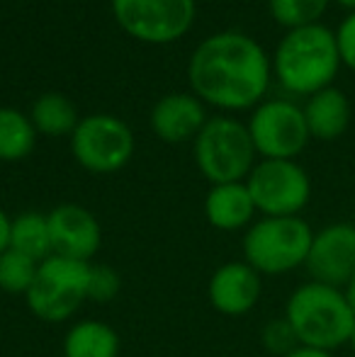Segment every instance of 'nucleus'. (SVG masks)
Here are the masks:
<instances>
[{"instance_id": "nucleus-24", "label": "nucleus", "mask_w": 355, "mask_h": 357, "mask_svg": "<svg viewBox=\"0 0 355 357\" xmlns=\"http://www.w3.org/2000/svg\"><path fill=\"white\" fill-rule=\"evenodd\" d=\"M263 345L270 350L273 355L285 357L287 353H292L294 348H299L297 338H294V331L289 328L287 319H275L263 328Z\"/></svg>"}, {"instance_id": "nucleus-22", "label": "nucleus", "mask_w": 355, "mask_h": 357, "mask_svg": "<svg viewBox=\"0 0 355 357\" xmlns=\"http://www.w3.org/2000/svg\"><path fill=\"white\" fill-rule=\"evenodd\" d=\"M268 5L275 22L287 29H297L319 24L328 0H268Z\"/></svg>"}, {"instance_id": "nucleus-26", "label": "nucleus", "mask_w": 355, "mask_h": 357, "mask_svg": "<svg viewBox=\"0 0 355 357\" xmlns=\"http://www.w3.org/2000/svg\"><path fill=\"white\" fill-rule=\"evenodd\" d=\"M10 224H13V219L0 207V253L10 248Z\"/></svg>"}, {"instance_id": "nucleus-28", "label": "nucleus", "mask_w": 355, "mask_h": 357, "mask_svg": "<svg viewBox=\"0 0 355 357\" xmlns=\"http://www.w3.org/2000/svg\"><path fill=\"white\" fill-rule=\"evenodd\" d=\"M343 291H346L348 301H351V306H353V311H355V273L351 275V280L346 282V287H343Z\"/></svg>"}, {"instance_id": "nucleus-15", "label": "nucleus", "mask_w": 355, "mask_h": 357, "mask_svg": "<svg viewBox=\"0 0 355 357\" xmlns=\"http://www.w3.org/2000/svg\"><path fill=\"white\" fill-rule=\"evenodd\" d=\"M204 216L219 231L248 229L256 216V204H253L246 183L212 185V190L204 197Z\"/></svg>"}, {"instance_id": "nucleus-7", "label": "nucleus", "mask_w": 355, "mask_h": 357, "mask_svg": "<svg viewBox=\"0 0 355 357\" xmlns=\"http://www.w3.org/2000/svg\"><path fill=\"white\" fill-rule=\"evenodd\" d=\"M246 188L263 216H299L312 197V180L294 160L263 158L253 165Z\"/></svg>"}, {"instance_id": "nucleus-14", "label": "nucleus", "mask_w": 355, "mask_h": 357, "mask_svg": "<svg viewBox=\"0 0 355 357\" xmlns=\"http://www.w3.org/2000/svg\"><path fill=\"white\" fill-rule=\"evenodd\" d=\"M207 124L204 119V107L192 95H166L158 100L151 112V127L158 139L168 144H180L195 139L202 127Z\"/></svg>"}, {"instance_id": "nucleus-12", "label": "nucleus", "mask_w": 355, "mask_h": 357, "mask_svg": "<svg viewBox=\"0 0 355 357\" xmlns=\"http://www.w3.org/2000/svg\"><path fill=\"white\" fill-rule=\"evenodd\" d=\"M54 255L93 263L103 245V229L93 212L81 204H59L47 214Z\"/></svg>"}, {"instance_id": "nucleus-2", "label": "nucleus", "mask_w": 355, "mask_h": 357, "mask_svg": "<svg viewBox=\"0 0 355 357\" xmlns=\"http://www.w3.org/2000/svg\"><path fill=\"white\" fill-rule=\"evenodd\" d=\"M285 319L299 345L333 353L348 345L355 326V311L341 287L309 280L289 294Z\"/></svg>"}, {"instance_id": "nucleus-4", "label": "nucleus", "mask_w": 355, "mask_h": 357, "mask_svg": "<svg viewBox=\"0 0 355 357\" xmlns=\"http://www.w3.org/2000/svg\"><path fill=\"white\" fill-rule=\"evenodd\" d=\"M314 231L299 216H263L243 234V260L258 275H285L304 268Z\"/></svg>"}, {"instance_id": "nucleus-3", "label": "nucleus", "mask_w": 355, "mask_h": 357, "mask_svg": "<svg viewBox=\"0 0 355 357\" xmlns=\"http://www.w3.org/2000/svg\"><path fill=\"white\" fill-rule=\"evenodd\" d=\"M275 73L285 90L297 95H309L331 88L341 68L336 32L324 24L289 29L275 52Z\"/></svg>"}, {"instance_id": "nucleus-5", "label": "nucleus", "mask_w": 355, "mask_h": 357, "mask_svg": "<svg viewBox=\"0 0 355 357\" xmlns=\"http://www.w3.org/2000/svg\"><path fill=\"white\" fill-rule=\"evenodd\" d=\"M90 268L93 263L49 255L37 268L29 291L27 309L44 324H63L88 301Z\"/></svg>"}, {"instance_id": "nucleus-20", "label": "nucleus", "mask_w": 355, "mask_h": 357, "mask_svg": "<svg viewBox=\"0 0 355 357\" xmlns=\"http://www.w3.org/2000/svg\"><path fill=\"white\" fill-rule=\"evenodd\" d=\"M37 129L32 119L10 107H0V160H22L32 153Z\"/></svg>"}, {"instance_id": "nucleus-6", "label": "nucleus", "mask_w": 355, "mask_h": 357, "mask_svg": "<svg viewBox=\"0 0 355 357\" xmlns=\"http://www.w3.org/2000/svg\"><path fill=\"white\" fill-rule=\"evenodd\" d=\"M256 146L248 127L232 117H214L195 137V160L212 185L241 183L253 170Z\"/></svg>"}, {"instance_id": "nucleus-16", "label": "nucleus", "mask_w": 355, "mask_h": 357, "mask_svg": "<svg viewBox=\"0 0 355 357\" xmlns=\"http://www.w3.org/2000/svg\"><path fill=\"white\" fill-rule=\"evenodd\" d=\"M304 119L309 137L319 142H333L351 124V102L338 88H324L304 105Z\"/></svg>"}, {"instance_id": "nucleus-1", "label": "nucleus", "mask_w": 355, "mask_h": 357, "mask_svg": "<svg viewBox=\"0 0 355 357\" xmlns=\"http://www.w3.org/2000/svg\"><path fill=\"white\" fill-rule=\"evenodd\" d=\"M192 90L222 109H246L266 95L270 61L258 42L241 32H219L195 49L188 66Z\"/></svg>"}, {"instance_id": "nucleus-19", "label": "nucleus", "mask_w": 355, "mask_h": 357, "mask_svg": "<svg viewBox=\"0 0 355 357\" xmlns=\"http://www.w3.org/2000/svg\"><path fill=\"white\" fill-rule=\"evenodd\" d=\"M32 124L47 137H66L78 127L76 105L59 93H47L32 105Z\"/></svg>"}, {"instance_id": "nucleus-11", "label": "nucleus", "mask_w": 355, "mask_h": 357, "mask_svg": "<svg viewBox=\"0 0 355 357\" xmlns=\"http://www.w3.org/2000/svg\"><path fill=\"white\" fill-rule=\"evenodd\" d=\"M304 268L312 282L343 289L355 273V224L336 221V224L324 226L322 231H314Z\"/></svg>"}, {"instance_id": "nucleus-8", "label": "nucleus", "mask_w": 355, "mask_h": 357, "mask_svg": "<svg viewBox=\"0 0 355 357\" xmlns=\"http://www.w3.org/2000/svg\"><path fill=\"white\" fill-rule=\"evenodd\" d=\"M71 151L90 173L107 175L122 170L134 155V134L122 119L90 114L71 134Z\"/></svg>"}, {"instance_id": "nucleus-21", "label": "nucleus", "mask_w": 355, "mask_h": 357, "mask_svg": "<svg viewBox=\"0 0 355 357\" xmlns=\"http://www.w3.org/2000/svg\"><path fill=\"white\" fill-rule=\"evenodd\" d=\"M39 263L17 250L8 248L0 253V289L8 294H27L37 278Z\"/></svg>"}, {"instance_id": "nucleus-17", "label": "nucleus", "mask_w": 355, "mask_h": 357, "mask_svg": "<svg viewBox=\"0 0 355 357\" xmlns=\"http://www.w3.org/2000/svg\"><path fill=\"white\" fill-rule=\"evenodd\" d=\"M63 357H119L117 331L105 321H78L63 338Z\"/></svg>"}, {"instance_id": "nucleus-29", "label": "nucleus", "mask_w": 355, "mask_h": 357, "mask_svg": "<svg viewBox=\"0 0 355 357\" xmlns=\"http://www.w3.org/2000/svg\"><path fill=\"white\" fill-rule=\"evenodd\" d=\"M333 3L343 5V8H348L351 13H355V0H333Z\"/></svg>"}, {"instance_id": "nucleus-9", "label": "nucleus", "mask_w": 355, "mask_h": 357, "mask_svg": "<svg viewBox=\"0 0 355 357\" xmlns=\"http://www.w3.org/2000/svg\"><path fill=\"white\" fill-rule=\"evenodd\" d=\"M112 13L129 37L168 44L192 27L195 0H112Z\"/></svg>"}, {"instance_id": "nucleus-13", "label": "nucleus", "mask_w": 355, "mask_h": 357, "mask_svg": "<svg viewBox=\"0 0 355 357\" xmlns=\"http://www.w3.org/2000/svg\"><path fill=\"white\" fill-rule=\"evenodd\" d=\"M263 294V278L246 263L232 260L219 265L207 284L209 304L224 316H243L256 309Z\"/></svg>"}, {"instance_id": "nucleus-25", "label": "nucleus", "mask_w": 355, "mask_h": 357, "mask_svg": "<svg viewBox=\"0 0 355 357\" xmlns=\"http://www.w3.org/2000/svg\"><path fill=\"white\" fill-rule=\"evenodd\" d=\"M338 54H341V63H346L351 71H355V13L348 15L341 22L336 32Z\"/></svg>"}, {"instance_id": "nucleus-23", "label": "nucleus", "mask_w": 355, "mask_h": 357, "mask_svg": "<svg viewBox=\"0 0 355 357\" xmlns=\"http://www.w3.org/2000/svg\"><path fill=\"white\" fill-rule=\"evenodd\" d=\"M119 294V275L109 265H93L90 268V287L88 301L107 304Z\"/></svg>"}, {"instance_id": "nucleus-27", "label": "nucleus", "mask_w": 355, "mask_h": 357, "mask_svg": "<svg viewBox=\"0 0 355 357\" xmlns=\"http://www.w3.org/2000/svg\"><path fill=\"white\" fill-rule=\"evenodd\" d=\"M285 357H333V353H326V350H317V348H304V345H299V348H294L292 353H287Z\"/></svg>"}, {"instance_id": "nucleus-18", "label": "nucleus", "mask_w": 355, "mask_h": 357, "mask_svg": "<svg viewBox=\"0 0 355 357\" xmlns=\"http://www.w3.org/2000/svg\"><path fill=\"white\" fill-rule=\"evenodd\" d=\"M10 248L37 260V263H42L49 255H54L52 231H49L47 214L22 212L15 216L13 224H10Z\"/></svg>"}, {"instance_id": "nucleus-10", "label": "nucleus", "mask_w": 355, "mask_h": 357, "mask_svg": "<svg viewBox=\"0 0 355 357\" xmlns=\"http://www.w3.org/2000/svg\"><path fill=\"white\" fill-rule=\"evenodd\" d=\"M248 134L256 153L270 160H294L309 142L304 109L287 100H270L253 112Z\"/></svg>"}, {"instance_id": "nucleus-30", "label": "nucleus", "mask_w": 355, "mask_h": 357, "mask_svg": "<svg viewBox=\"0 0 355 357\" xmlns=\"http://www.w3.org/2000/svg\"><path fill=\"white\" fill-rule=\"evenodd\" d=\"M348 348L353 350V355H355V326H353V333H351V338H348Z\"/></svg>"}]
</instances>
